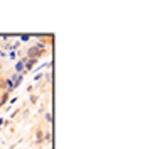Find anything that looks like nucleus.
<instances>
[{"instance_id":"3","label":"nucleus","mask_w":147,"mask_h":149,"mask_svg":"<svg viewBox=\"0 0 147 149\" xmlns=\"http://www.w3.org/2000/svg\"><path fill=\"white\" fill-rule=\"evenodd\" d=\"M12 81H14V86H19L20 81H22V74H15V76L12 78Z\"/></svg>"},{"instance_id":"2","label":"nucleus","mask_w":147,"mask_h":149,"mask_svg":"<svg viewBox=\"0 0 147 149\" xmlns=\"http://www.w3.org/2000/svg\"><path fill=\"white\" fill-rule=\"evenodd\" d=\"M15 71H17V74H22L26 71V68H24V59H20L17 65H15Z\"/></svg>"},{"instance_id":"5","label":"nucleus","mask_w":147,"mask_h":149,"mask_svg":"<svg viewBox=\"0 0 147 149\" xmlns=\"http://www.w3.org/2000/svg\"><path fill=\"white\" fill-rule=\"evenodd\" d=\"M0 90H5V78L0 76Z\"/></svg>"},{"instance_id":"4","label":"nucleus","mask_w":147,"mask_h":149,"mask_svg":"<svg viewBox=\"0 0 147 149\" xmlns=\"http://www.w3.org/2000/svg\"><path fill=\"white\" fill-rule=\"evenodd\" d=\"M36 141H37V142H42V141H44V132H42L41 129L36 132Z\"/></svg>"},{"instance_id":"1","label":"nucleus","mask_w":147,"mask_h":149,"mask_svg":"<svg viewBox=\"0 0 147 149\" xmlns=\"http://www.w3.org/2000/svg\"><path fill=\"white\" fill-rule=\"evenodd\" d=\"M42 49H44V44H37V46H34V47H29L27 58H31V59H37L39 56L42 54Z\"/></svg>"}]
</instances>
